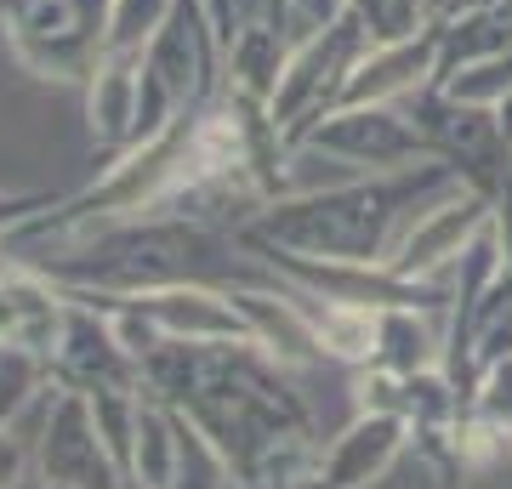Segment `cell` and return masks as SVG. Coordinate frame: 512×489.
<instances>
[{"label": "cell", "mask_w": 512, "mask_h": 489, "mask_svg": "<svg viewBox=\"0 0 512 489\" xmlns=\"http://www.w3.org/2000/svg\"><path fill=\"white\" fill-rule=\"evenodd\" d=\"M126 489H143V484H126Z\"/></svg>", "instance_id": "d4e9b609"}, {"label": "cell", "mask_w": 512, "mask_h": 489, "mask_svg": "<svg viewBox=\"0 0 512 489\" xmlns=\"http://www.w3.org/2000/svg\"><path fill=\"white\" fill-rule=\"evenodd\" d=\"M285 57H291V29H279L268 18H245L234 46H228V57H222V86L268 103L279 86V74H285Z\"/></svg>", "instance_id": "5bb4252c"}, {"label": "cell", "mask_w": 512, "mask_h": 489, "mask_svg": "<svg viewBox=\"0 0 512 489\" xmlns=\"http://www.w3.org/2000/svg\"><path fill=\"white\" fill-rule=\"evenodd\" d=\"M456 182V165L433 160L416 171H393V177H353L308 188V194H279L256 211V222L239 239L296 256H325V262H387L421 205L450 194Z\"/></svg>", "instance_id": "7a4b0ae2"}, {"label": "cell", "mask_w": 512, "mask_h": 489, "mask_svg": "<svg viewBox=\"0 0 512 489\" xmlns=\"http://www.w3.org/2000/svg\"><path fill=\"white\" fill-rule=\"evenodd\" d=\"M234 489H239V484H234Z\"/></svg>", "instance_id": "484cf974"}, {"label": "cell", "mask_w": 512, "mask_h": 489, "mask_svg": "<svg viewBox=\"0 0 512 489\" xmlns=\"http://www.w3.org/2000/svg\"><path fill=\"white\" fill-rule=\"evenodd\" d=\"M234 484H239L234 461L222 455V444L188 410H177V472H171V489H234Z\"/></svg>", "instance_id": "2e32d148"}, {"label": "cell", "mask_w": 512, "mask_h": 489, "mask_svg": "<svg viewBox=\"0 0 512 489\" xmlns=\"http://www.w3.org/2000/svg\"><path fill=\"white\" fill-rule=\"evenodd\" d=\"M171 12H177V0H109L103 57H148V46L160 40Z\"/></svg>", "instance_id": "e0dca14e"}, {"label": "cell", "mask_w": 512, "mask_h": 489, "mask_svg": "<svg viewBox=\"0 0 512 489\" xmlns=\"http://www.w3.org/2000/svg\"><path fill=\"white\" fill-rule=\"evenodd\" d=\"M171 472H177V410L154 393H143V410H137V438H131V484L143 489H171Z\"/></svg>", "instance_id": "9a60e30c"}, {"label": "cell", "mask_w": 512, "mask_h": 489, "mask_svg": "<svg viewBox=\"0 0 512 489\" xmlns=\"http://www.w3.org/2000/svg\"><path fill=\"white\" fill-rule=\"evenodd\" d=\"M86 126L103 148L126 154L137 143V114H143V57H97L86 74Z\"/></svg>", "instance_id": "4fadbf2b"}, {"label": "cell", "mask_w": 512, "mask_h": 489, "mask_svg": "<svg viewBox=\"0 0 512 489\" xmlns=\"http://www.w3.org/2000/svg\"><path fill=\"white\" fill-rule=\"evenodd\" d=\"M439 57H444L439 18L427 23L421 35L376 40V46L359 57V69L348 74L336 109H353V103H410L416 91H427L433 80H439Z\"/></svg>", "instance_id": "30bf717a"}, {"label": "cell", "mask_w": 512, "mask_h": 489, "mask_svg": "<svg viewBox=\"0 0 512 489\" xmlns=\"http://www.w3.org/2000/svg\"><path fill=\"white\" fill-rule=\"evenodd\" d=\"M370 46H376V40H370L359 12L336 18L330 29H319V35H308V40H291L285 74H279L274 97H268V120H274V131L285 137V148L302 143V137L342 103V86H348V74L359 69V57H365Z\"/></svg>", "instance_id": "3957f363"}, {"label": "cell", "mask_w": 512, "mask_h": 489, "mask_svg": "<svg viewBox=\"0 0 512 489\" xmlns=\"http://www.w3.org/2000/svg\"><path fill=\"white\" fill-rule=\"evenodd\" d=\"M35 478V444L18 438V427H0V489H18Z\"/></svg>", "instance_id": "7402d4cb"}, {"label": "cell", "mask_w": 512, "mask_h": 489, "mask_svg": "<svg viewBox=\"0 0 512 489\" xmlns=\"http://www.w3.org/2000/svg\"><path fill=\"white\" fill-rule=\"evenodd\" d=\"M35 478L52 489H126L131 478L120 472V461L109 455L103 433H97L92 399L57 387L40 404L35 427Z\"/></svg>", "instance_id": "8992f818"}, {"label": "cell", "mask_w": 512, "mask_h": 489, "mask_svg": "<svg viewBox=\"0 0 512 489\" xmlns=\"http://www.w3.org/2000/svg\"><path fill=\"white\" fill-rule=\"evenodd\" d=\"M348 12H353V0H291L285 29H291V40H308L319 29H330L336 18H348Z\"/></svg>", "instance_id": "44dd1931"}, {"label": "cell", "mask_w": 512, "mask_h": 489, "mask_svg": "<svg viewBox=\"0 0 512 489\" xmlns=\"http://www.w3.org/2000/svg\"><path fill=\"white\" fill-rule=\"evenodd\" d=\"M439 86L456 97V103H473V109H501V97L512 91V46L490 57H473L461 69L439 74Z\"/></svg>", "instance_id": "ac0fdd59"}, {"label": "cell", "mask_w": 512, "mask_h": 489, "mask_svg": "<svg viewBox=\"0 0 512 489\" xmlns=\"http://www.w3.org/2000/svg\"><path fill=\"white\" fill-rule=\"evenodd\" d=\"M143 393L200 421L234 461V478L279 438L313 433V410L256 342H165L143 359Z\"/></svg>", "instance_id": "6da1fadb"}, {"label": "cell", "mask_w": 512, "mask_h": 489, "mask_svg": "<svg viewBox=\"0 0 512 489\" xmlns=\"http://www.w3.org/2000/svg\"><path fill=\"white\" fill-rule=\"evenodd\" d=\"M416 444L410 421L393 410H353L348 427L319 450V489H376Z\"/></svg>", "instance_id": "9c48e42d"}, {"label": "cell", "mask_w": 512, "mask_h": 489, "mask_svg": "<svg viewBox=\"0 0 512 489\" xmlns=\"http://www.w3.org/2000/svg\"><path fill=\"white\" fill-rule=\"evenodd\" d=\"M109 0H0V40L29 74L86 86L103 57Z\"/></svg>", "instance_id": "277c9868"}, {"label": "cell", "mask_w": 512, "mask_h": 489, "mask_svg": "<svg viewBox=\"0 0 512 489\" xmlns=\"http://www.w3.org/2000/svg\"><path fill=\"white\" fill-rule=\"evenodd\" d=\"M302 143L330 154V160L353 165L359 177H393V171H416V165L439 160L433 143H427V131L416 126L410 103H353V109H330Z\"/></svg>", "instance_id": "5b68a950"}, {"label": "cell", "mask_w": 512, "mask_h": 489, "mask_svg": "<svg viewBox=\"0 0 512 489\" xmlns=\"http://www.w3.org/2000/svg\"><path fill=\"white\" fill-rule=\"evenodd\" d=\"M18 489H40V484H35V478H29V484H18Z\"/></svg>", "instance_id": "603a6c76"}, {"label": "cell", "mask_w": 512, "mask_h": 489, "mask_svg": "<svg viewBox=\"0 0 512 489\" xmlns=\"http://www.w3.org/2000/svg\"><path fill=\"white\" fill-rule=\"evenodd\" d=\"M490 211H495L490 194L456 182L450 194H439L433 205L416 211V222L404 228V239L387 256V268L399 273V279H421V285H450L461 251L490 228Z\"/></svg>", "instance_id": "52a82bcc"}, {"label": "cell", "mask_w": 512, "mask_h": 489, "mask_svg": "<svg viewBox=\"0 0 512 489\" xmlns=\"http://www.w3.org/2000/svg\"><path fill=\"white\" fill-rule=\"evenodd\" d=\"M35 484H40V478H35ZM40 489H52V484H40Z\"/></svg>", "instance_id": "cb8c5ba5"}, {"label": "cell", "mask_w": 512, "mask_h": 489, "mask_svg": "<svg viewBox=\"0 0 512 489\" xmlns=\"http://www.w3.org/2000/svg\"><path fill=\"white\" fill-rule=\"evenodd\" d=\"M131 308L160 330L165 342H251L245 313L222 285H165L131 296Z\"/></svg>", "instance_id": "8fae6325"}, {"label": "cell", "mask_w": 512, "mask_h": 489, "mask_svg": "<svg viewBox=\"0 0 512 489\" xmlns=\"http://www.w3.org/2000/svg\"><path fill=\"white\" fill-rule=\"evenodd\" d=\"M63 319H69V290L0 256V347H29L40 359H52Z\"/></svg>", "instance_id": "7c38bea8"}, {"label": "cell", "mask_w": 512, "mask_h": 489, "mask_svg": "<svg viewBox=\"0 0 512 489\" xmlns=\"http://www.w3.org/2000/svg\"><path fill=\"white\" fill-rule=\"evenodd\" d=\"M353 12L365 18L370 40H404L433 23V0H353Z\"/></svg>", "instance_id": "d6986e66"}, {"label": "cell", "mask_w": 512, "mask_h": 489, "mask_svg": "<svg viewBox=\"0 0 512 489\" xmlns=\"http://www.w3.org/2000/svg\"><path fill=\"white\" fill-rule=\"evenodd\" d=\"M52 381L69 393H109V387H143V364L114 336L109 313L69 296V319L52 347Z\"/></svg>", "instance_id": "ba28073f"}, {"label": "cell", "mask_w": 512, "mask_h": 489, "mask_svg": "<svg viewBox=\"0 0 512 489\" xmlns=\"http://www.w3.org/2000/svg\"><path fill=\"white\" fill-rule=\"evenodd\" d=\"M473 410L484 421H495L501 433L512 438V359H501V364H490L484 376H478V387H473Z\"/></svg>", "instance_id": "ffe728a7"}]
</instances>
